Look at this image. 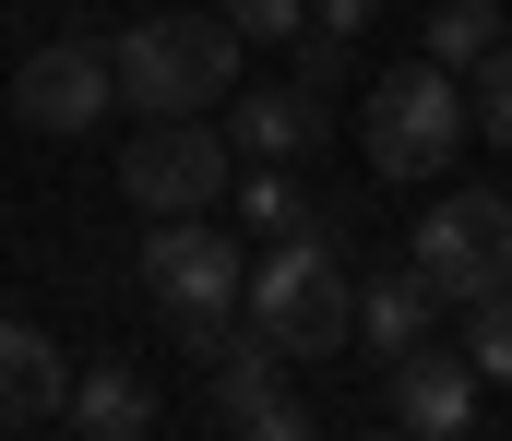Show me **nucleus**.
<instances>
[{
  "label": "nucleus",
  "instance_id": "obj_13",
  "mask_svg": "<svg viewBox=\"0 0 512 441\" xmlns=\"http://www.w3.org/2000/svg\"><path fill=\"white\" fill-rule=\"evenodd\" d=\"M72 430H84V441H143V430H155V382H143L131 358L72 370Z\"/></svg>",
  "mask_w": 512,
  "mask_h": 441
},
{
  "label": "nucleus",
  "instance_id": "obj_11",
  "mask_svg": "<svg viewBox=\"0 0 512 441\" xmlns=\"http://www.w3.org/2000/svg\"><path fill=\"white\" fill-rule=\"evenodd\" d=\"M72 418V358L48 322H0V430H48Z\"/></svg>",
  "mask_w": 512,
  "mask_h": 441
},
{
  "label": "nucleus",
  "instance_id": "obj_10",
  "mask_svg": "<svg viewBox=\"0 0 512 441\" xmlns=\"http://www.w3.org/2000/svg\"><path fill=\"white\" fill-rule=\"evenodd\" d=\"M203 382H215V430H239V441H298V430H310V406L286 394V346H274L262 322H251V346L215 358Z\"/></svg>",
  "mask_w": 512,
  "mask_h": 441
},
{
  "label": "nucleus",
  "instance_id": "obj_18",
  "mask_svg": "<svg viewBox=\"0 0 512 441\" xmlns=\"http://www.w3.org/2000/svg\"><path fill=\"white\" fill-rule=\"evenodd\" d=\"M465 96H477V132L512 155V36L489 48V60H477V84H465Z\"/></svg>",
  "mask_w": 512,
  "mask_h": 441
},
{
  "label": "nucleus",
  "instance_id": "obj_17",
  "mask_svg": "<svg viewBox=\"0 0 512 441\" xmlns=\"http://www.w3.org/2000/svg\"><path fill=\"white\" fill-rule=\"evenodd\" d=\"M215 12H227L251 48H298V36H310V0H215Z\"/></svg>",
  "mask_w": 512,
  "mask_h": 441
},
{
  "label": "nucleus",
  "instance_id": "obj_14",
  "mask_svg": "<svg viewBox=\"0 0 512 441\" xmlns=\"http://www.w3.org/2000/svg\"><path fill=\"white\" fill-rule=\"evenodd\" d=\"M501 48V0H429V60L441 72H477Z\"/></svg>",
  "mask_w": 512,
  "mask_h": 441
},
{
  "label": "nucleus",
  "instance_id": "obj_1",
  "mask_svg": "<svg viewBox=\"0 0 512 441\" xmlns=\"http://www.w3.org/2000/svg\"><path fill=\"white\" fill-rule=\"evenodd\" d=\"M239 24L227 12H143L108 36V60H120V108L131 120H215L227 96H239Z\"/></svg>",
  "mask_w": 512,
  "mask_h": 441
},
{
  "label": "nucleus",
  "instance_id": "obj_21",
  "mask_svg": "<svg viewBox=\"0 0 512 441\" xmlns=\"http://www.w3.org/2000/svg\"><path fill=\"white\" fill-rule=\"evenodd\" d=\"M0 24H12V0H0Z\"/></svg>",
  "mask_w": 512,
  "mask_h": 441
},
{
  "label": "nucleus",
  "instance_id": "obj_6",
  "mask_svg": "<svg viewBox=\"0 0 512 441\" xmlns=\"http://www.w3.org/2000/svg\"><path fill=\"white\" fill-rule=\"evenodd\" d=\"M131 275H143V298L179 322V310H239V287H251V251L215 227V215H155V239L131 251Z\"/></svg>",
  "mask_w": 512,
  "mask_h": 441
},
{
  "label": "nucleus",
  "instance_id": "obj_9",
  "mask_svg": "<svg viewBox=\"0 0 512 441\" xmlns=\"http://www.w3.org/2000/svg\"><path fill=\"white\" fill-rule=\"evenodd\" d=\"M322 132H334V96L298 84V72H274V84H251V96L227 108L239 167H298V155H322Z\"/></svg>",
  "mask_w": 512,
  "mask_h": 441
},
{
  "label": "nucleus",
  "instance_id": "obj_5",
  "mask_svg": "<svg viewBox=\"0 0 512 441\" xmlns=\"http://www.w3.org/2000/svg\"><path fill=\"white\" fill-rule=\"evenodd\" d=\"M120 191L143 215H215L227 191H239V144L215 132V120H143L120 155Z\"/></svg>",
  "mask_w": 512,
  "mask_h": 441
},
{
  "label": "nucleus",
  "instance_id": "obj_16",
  "mask_svg": "<svg viewBox=\"0 0 512 441\" xmlns=\"http://www.w3.org/2000/svg\"><path fill=\"white\" fill-rule=\"evenodd\" d=\"M465 358H477V382H512V287H489L465 310Z\"/></svg>",
  "mask_w": 512,
  "mask_h": 441
},
{
  "label": "nucleus",
  "instance_id": "obj_2",
  "mask_svg": "<svg viewBox=\"0 0 512 441\" xmlns=\"http://www.w3.org/2000/svg\"><path fill=\"white\" fill-rule=\"evenodd\" d=\"M239 310H251L286 358H334V346L358 334L346 251H334V239H310V227H286L274 251H251V287H239Z\"/></svg>",
  "mask_w": 512,
  "mask_h": 441
},
{
  "label": "nucleus",
  "instance_id": "obj_19",
  "mask_svg": "<svg viewBox=\"0 0 512 441\" xmlns=\"http://www.w3.org/2000/svg\"><path fill=\"white\" fill-rule=\"evenodd\" d=\"M346 48H358V36H334V24H310V36H298V48H286V72H298V84H322V96H334V84H346V72H358V60H346Z\"/></svg>",
  "mask_w": 512,
  "mask_h": 441
},
{
  "label": "nucleus",
  "instance_id": "obj_12",
  "mask_svg": "<svg viewBox=\"0 0 512 441\" xmlns=\"http://www.w3.org/2000/svg\"><path fill=\"white\" fill-rule=\"evenodd\" d=\"M429 322H441V287H429L417 263H382V275L358 287V346H370V358H405V346H429Z\"/></svg>",
  "mask_w": 512,
  "mask_h": 441
},
{
  "label": "nucleus",
  "instance_id": "obj_7",
  "mask_svg": "<svg viewBox=\"0 0 512 441\" xmlns=\"http://www.w3.org/2000/svg\"><path fill=\"white\" fill-rule=\"evenodd\" d=\"M108 108H120V60H108L96 36L24 48V72H12V120H24V132H96Z\"/></svg>",
  "mask_w": 512,
  "mask_h": 441
},
{
  "label": "nucleus",
  "instance_id": "obj_20",
  "mask_svg": "<svg viewBox=\"0 0 512 441\" xmlns=\"http://www.w3.org/2000/svg\"><path fill=\"white\" fill-rule=\"evenodd\" d=\"M370 12L382 0H310V24H334V36H370Z\"/></svg>",
  "mask_w": 512,
  "mask_h": 441
},
{
  "label": "nucleus",
  "instance_id": "obj_3",
  "mask_svg": "<svg viewBox=\"0 0 512 441\" xmlns=\"http://www.w3.org/2000/svg\"><path fill=\"white\" fill-rule=\"evenodd\" d=\"M477 132V96H465V72H441V60H405L370 84V120H358V144L382 179H441L453 155Z\"/></svg>",
  "mask_w": 512,
  "mask_h": 441
},
{
  "label": "nucleus",
  "instance_id": "obj_8",
  "mask_svg": "<svg viewBox=\"0 0 512 441\" xmlns=\"http://www.w3.org/2000/svg\"><path fill=\"white\" fill-rule=\"evenodd\" d=\"M382 418L405 441L477 430V358H465V346H405V358H382Z\"/></svg>",
  "mask_w": 512,
  "mask_h": 441
},
{
  "label": "nucleus",
  "instance_id": "obj_15",
  "mask_svg": "<svg viewBox=\"0 0 512 441\" xmlns=\"http://www.w3.org/2000/svg\"><path fill=\"white\" fill-rule=\"evenodd\" d=\"M239 203H251V227H310V191H298V167H239Z\"/></svg>",
  "mask_w": 512,
  "mask_h": 441
},
{
  "label": "nucleus",
  "instance_id": "obj_4",
  "mask_svg": "<svg viewBox=\"0 0 512 441\" xmlns=\"http://www.w3.org/2000/svg\"><path fill=\"white\" fill-rule=\"evenodd\" d=\"M405 263L441 287V310H477L489 287H512V191H441L417 215Z\"/></svg>",
  "mask_w": 512,
  "mask_h": 441
}]
</instances>
